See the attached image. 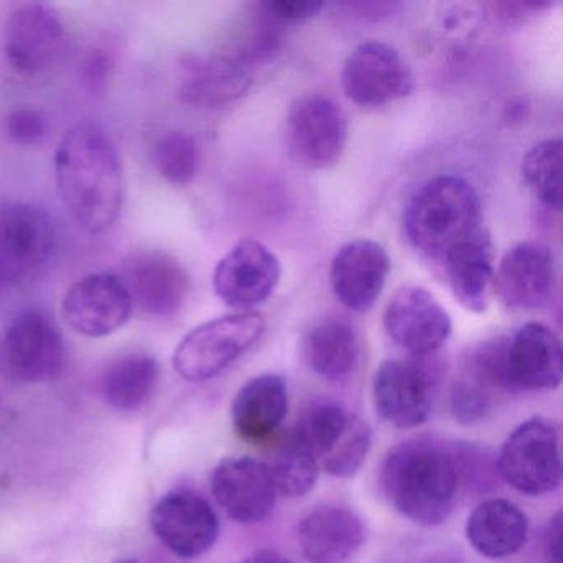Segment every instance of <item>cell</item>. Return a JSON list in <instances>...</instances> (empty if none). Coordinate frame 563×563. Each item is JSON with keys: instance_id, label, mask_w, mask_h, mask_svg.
<instances>
[{"instance_id": "ffe728a7", "label": "cell", "mask_w": 563, "mask_h": 563, "mask_svg": "<svg viewBox=\"0 0 563 563\" xmlns=\"http://www.w3.org/2000/svg\"><path fill=\"white\" fill-rule=\"evenodd\" d=\"M391 262L382 243L357 239L345 243L331 263L332 292L345 308L365 312L374 308L384 291Z\"/></svg>"}, {"instance_id": "74e56055", "label": "cell", "mask_w": 563, "mask_h": 563, "mask_svg": "<svg viewBox=\"0 0 563 563\" xmlns=\"http://www.w3.org/2000/svg\"><path fill=\"white\" fill-rule=\"evenodd\" d=\"M117 563H140V562H137V560L123 559V560H118Z\"/></svg>"}, {"instance_id": "83f0119b", "label": "cell", "mask_w": 563, "mask_h": 563, "mask_svg": "<svg viewBox=\"0 0 563 563\" xmlns=\"http://www.w3.org/2000/svg\"><path fill=\"white\" fill-rule=\"evenodd\" d=\"M159 380V367L153 355L130 352L110 362L101 375L100 390L104 401L120 411H137L146 407Z\"/></svg>"}, {"instance_id": "5b68a950", "label": "cell", "mask_w": 563, "mask_h": 563, "mask_svg": "<svg viewBox=\"0 0 563 563\" xmlns=\"http://www.w3.org/2000/svg\"><path fill=\"white\" fill-rule=\"evenodd\" d=\"M260 312H233L203 322L174 352V368L187 382H206L242 357L265 332Z\"/></svg>"}, {"instance_id": "4dcf8cb0", "label": "cell", "mask_w": 563, "mask_h": 563, "mask_svg": "<svg viewBox=\"0 0 563 563\" xmlns=\"http://www.w3.org/2000/svg\"><path fill=\"white\" fill-rule=\"evenodd\" d=\"M154 164L159 176L170 186H189L199 173V146L190 134L169 131L154 147Z\"/></svg>"}, {"instance_id": "603a6c76", "label": "cell", "mask_w": 563, "mask_h": 563, "mask_svg": "<svg viewBox=\"0 0 563 563\" xmlns=\"http://www.w3.org/2000/svg\"><path fill=\"white\" fill-rule=\"evenodd\" d=\"M364 526L357 514L341 506H322L302 517L298 542L311 563H342L364 542Z\"/></svg>"}, {"instance_id": "6da1fadb", "label": "cell", "mask_w": 563, "mask_h": 563, "mask_svg": "<svg viewBox=\"0 0 563 563\" xmlns=\"http://www.w3.org/2000/svg\"><path fill=\"white\" fill-rule=\"evenodd\" d=\"M55 180L65 209L91 235L110 230L124 203L123 161L97 121L75 124L54 154Z\"/></svg>"}, {"instance_id": "d6a6232c", "label": "cell", "mask_w": 563, "mask_h": 563, "mask_svg": "<svg viewBox=\"0 0 563 563\" xmlns=\"http://www.w3.org/2000/svg\"><path fill=\"white\" fill-rule=\"evenodd\" d=\"M47 131V118L35 108H18L8 117V133L14 143L31 146L44 140Z\"/></svg>"}, {"instance_id": "4fadbf2b", "label": "cell", "mask_w": 563, "mask_h": 563, "mask_svg": "<svg viewBox=\"0 0 563 563\" xmlns=\"http://www.w3.org/2000/svg\"><path fill=\"white\" fill-rule=\"evenodd\" d=\"M151 529L180 559L209 552L220 536V520L212 504L196 490L166 494L151 510Z\"/></svg>"}, {"instance_id": "f546056e", "label": "cell", "mask_w": 563, "mask_h": 563, "mask_svg": "<svg viewBox=\"0 0 563 563\" xmlns=\"http://www.w3.org/2000/svg\"><path fill=\"white\" fill-rule=\"evenodd\" d=\"M562 141L545 140L533 144L520 163L523 183L533 196L550 209L562 206Z\"/></svg>"}, {"instance_id": "d590c367", "label": "cell", "mask_w": 563, "mask_h": 563, "mask_svg": "<svg viewBox=\"0 0 563 563\" xmlns=\"http://www.w3.org/2000/svg\"><path fill=\"white\" fill-rule=\"evenodd\" d=\"M547 562L562 563V514L556 512L550 520L545 537Z\"/></svg>"}, {"instance_id": "f1b7e54d", "label": "cell", "mask_w": 563, "mask_h": 563, "mask_svg": "<svg viewBox=\"0 0 563 563\" xmlns=\"http://www.w3.org/2000/svg\"><path fill=\"white\" fill-rule=\"evenodd\" d=\"M355 418L335 401H312L296 420L288 443L314 457L321 466L344 443Z\"/></svg>"}, {"instance_id": "e0dca14e", "label": "cell", "mask_w": 563, "mask_h": 563, "mask_svg": "<svg viewBox=\"0 0 563 563\" xmlns=\"http://www.w3.org/2000/svg\"><path fill=\"white\" fill-rule=\"evenodd\" d=\"M121 278L130 289L134 308L156 318L179 314L190 295V278L184 266L159 250L131 255Z\"/></svg>"}, {"instance_id": "836d02e7", "label": "cell", "mask_w": 563, "mask_h": 563, "mask_svg": "<svg viewBox=\"0 0 563 563\" xmlns=\"http://www.w3.org/2000/svg\"><path fill=\"white\" fill-rule=\"evenodd\" d=\"M324 8L322 2L311 0H268L260 4V11L275 24H296L314 18Z\"/></svg>"}, {"instance_id": "cb8c5ba5", "label": "cell", "mask_w": 563, "mask_h": 563, "mask_svg": "<svg viewBox=\"0 0 563 563\" xmlns=\"http://www.w3.org/2000/svg\"><path fill=\"white\" fill-rule=\"evenodd\" d=\"M441 269L454 299L471 312L486 311L494 295L493 243L486 230L471 236L466 242L451 250Z\"/></svg>"}, {"instance_id": "d4e9b609", "label": "cell", "mask_w": 563, "mask_h": 563, "mask_svg": "<svg viewBox=\"0 0 563 563\" xmlns=\"http://www.w3.org/2000/svg\"><path fill=\"white\" fill-rule=\"evenodd\" d=\"M288 415V385L282 375L263 374L246 382L232 405V421L243 440L260 443L282 428Z\"/></svg>"}, {"instance_id": "8992f818", "label": "cell", "mask_w": 563, "mask_h": 563, "mask_svg": "<svg viewBox=\"0 0 563 563\" xmlns=\"http://www.w3.org/2000/svg\"><path fill=\"white\" fill-rule=\"evenodd\" d=\"M58 249L57 223L37 203L0 206V286H19L41 275Z\"/></svg>"}, {"instance_id": "d6986e66", "label": "cell", "mask_w": 563, "mask_h": 563, "mask_svg": "<svg viewBox=\"0 0 563 563\" xmlns=\"http://www.w3.org/2000/svg\"><path fill=\"white\" fill-rule=\"evenodd\" d=\"M213 497L220 509L239 523L263 522L275 509L276 489L268 466L255 457H225L212 474Z\"/></svg>"}, {"instance_id": "5bb4252c", "label": "cell", "mask_w": 563, "mask_h": 563, "mask_svg": "<svg viewBox=\"0 0 563 563\" xmlns=\"http://www.w3.org/2000/svg\"><path fill=\"white\" fill-rule=\"evenodd\" d=\"M384 328L395 344L417 357L443 347L453 332L450 312L423 286L398 289L384 312Z\"/></svg>"}, {"instance_id": "9c48e42d", "label": "cell", "mask_w": 563, "mask_h": 563, "mask_svg": "<svg viewBox=\"0 0 563 563\" xmlns=\"http://www.w3.org/2000/svg\"><path fill=\"white\" fill-rule=\"evenodd\" d=\"M349 140L347 114L325 95L296 98L286 118V143L292 159L308 169L334 166Z\"/></svg>"}, {"instance_id": "7c38bea8", "label": "cell", "mask_w": 563, "mask_h": 563, "mask_svg": "<svg viewBox=\"0 0 563 563\" xmlns=\"http://www.w3.org/2000/svg\"><path fill=\"white\" fill-rule=\"evenodd\" d=\"M282 262L258 240H240L213 272V289L220 301L236 312L253 311L272 298L282 279Z\"/></svg>"}, {"instance_id": "52a82bcc", "label": "cell", "mask_w": 563, "mask_h": 563, "mask_svg": "<svg viewBox=\"0 0 563 563\" xmlns=\"http://www.w3.org/2000/svg\"><path fill=\"white\" fill-rule=\"evenodd\" d=\"M67 358L60 328L42 309L19 312L0 341V367L24 384L55 380L67 368Z\"/></svg>"}, {"instance_id": "e575fe53", "label": "cell", "mask_w": 563, "mask_h": 563, "mask_svg": "<svg viewBox=\"0 0 563 563\" xmlns=\"http://www.w3.org/2000/svg\"><path fill=\"white\" fill-rule=\"evenodd\" d=\"M114 62L110 52L100 47H91L81 62V78L91 91H100L107 87L113 74Z\"/></svg>"}, {"instance_id": "44dd1931", "label": "cell", "mask_w": 563, "mask_h": 563, "mask_svg": "<svg viewBox=\"0 0 563 563\" xmlns=\"http://www.w3.org/2000/svg\"><path fill=\"white\" fill-rule=\"evenodd\" d=\"M556 266L552 250L539 242H522L500 260L494 292L510 309H537L555 289Z\"/></svg>"}, {"instance_id": "484cf974", "label": "cell", "mask_w": 563, "mask_h": 563, "mask_svg": "<svg viewBox=\"0 0 563 563\" xmlns=\"http://www.w3.org/2000/svg\"><path fill=\"white\" fill-rule=\"evenodd\" d=\"M529 519L506 499H487L467 517L466 539L486 559H507L526 545Z\"/></svg>"}, {"instance_id": "ba28073f", "label": "cell", "mask_w": 563, "mask_h": 563, "mask_svg": "<svg viewBox=\"0 0 563 563\" xmlns=\"http://www.w3.org/2000/svg\"><path fill=\"white\" fill-rule=\"evenodd\" d=\"M497 467L504 481L526 496H543L555 490L562 483L555 424L545 418L523 421L504 443Z\"/></svg>"}, {"instance_id": "2e32d148", "label": "cell", "mask_w": 563, "mask_h": 563, "mask_svg": "<svg viewBox=\"0 0 563 563\" xmlns=\"http://www.w3.org/2000/svg\"><path fill=\"white\" fill-rule=\"evenodd\" d=\"M504 374L510 391L553 390L562 384L559 335L542 322H527L504 342Z\"/></svg>"}, {"instance_id": "8fae6325", "label": "cell", "mask_w": 563, "mask_h": 563, "mask_svg": "<svg viewBox=\"0 0 563 563\" xmlns=\"http://www.w3.org/2000/svg\"><path fill=\"white\" fill-rule=\"evenodd\" d=\"M342 88L349 100L361 107H384L413 91L410 67L400 52L385 42L357 45L342 68Z\"/></svg>"}, {"instance_id": "1f68e13d", "label": "cell", "mask_w": 563, "mask_h": 563, "mask_svg": "<svg viewBox=\"0 0 563 563\" xmlns=\"http://www.w3.org/2000/svg\"><path fill=\"white\" fill-rule=\"evenodd\" d=\"M268 466L276 493L288 497L306 496L318 483L319 466L314 457L286 441Z\"/></svg>"}, {"instance_id": "7a4b0ae2", "label": "cell", "mask_w": 563, "mask_h": 563, "mask_svg": "<svg viewBox=\"0 0 563 563\" xmlns=\"http://www.w3.org/2000/svg\"><path fill=\"white\" fill-rule=\"evenodd\" d=\"M457 453L428 437L391 448L380 471V487L390 506L411 522L440 526L453 514L461 489Z\"/></svg>"}, {"instance_id": "3957f363", "label": "cell", "mask_w": 563, "mask_h": 563, "mask_svg": "<svg viewBox=\"0 0 563 563\" xmlns=\"http://www.w3.org/2000/svg\"><path fill=\"white\" fill-rule=\"evenodd\" d=\"M410 245L433 265L481 230V199L470 180L446 174L421 184L404 210Z\"/></svg>"}, {"instance_id": "8d00e7d4", "label": "cell", "mask_w": 563, "mask_h": 563, "mask_svg": "<svg viewBox=\"0 0 563 563\" xmlns=\"http://www.w3.org/2000/svg\"><path fill=\"white\" fill-rule=\"evenodd\" d=\"M240 563H295L289 560L288 556L282 555V553L273 552V550H262V552L253 553V555L246 556Z\"/></svg>"}, {"instance_id": "277c9868", "label": "cell", "mask_w": 563, "mask_h": 563, "mask_svg": "<svg viewBox=\"0 0 563 563\" xmlns=\"http://www.w3.org/2000/svg\"><path fill=\"white\" fill-rule=\"evenodd\" d=\"M70 48L67 24L51 4L24 2L5 18L0 54L14 80L32 84L51 77Z\"/></svg>"}, {"instance_id": "ac0fdd59", "label": "cell", "mask_w": 563, "mask_h": 563, "mask_svg": "<svg viewBox=\"0 0 563 563\" xmlns=\"http://www.w3.org/2000/svg\"><path fill=\"white\" fill-rule=\"evenodd\" d=\"M504 342H484L461 362L451 388V411L460 423H477L510 394L504 374Z\"/></svg>"}, {"instance_id": "30bf717a", "label": "cell", "mask_w": 563, "mask_h": 563, "mask_svg": "<svg viewBox=\"0 0 563 563\" xmlns=\"http://www.w3.org/2000/svg\"><path fill=\"white\" fill-rule=\"evenodd\" d=\"M134 302L121 275L97 272L75 282L65 292L62 314L74 331L91 339L120 331L131 316Z\"/></svg>"}, {"instance_id": "7402d4cb", "label": "cell", "mask_w": 563, "mask_h": 563, "mask_svg": "<svg viewBox=\"0 0 563 563\" xmlns=\"http://www.w3.org/2000/svg\"><path fill=\"white\" fill-rule=\"evenodd\" d=\"M179 97L192 107L220 108L235 103L252 88V71L227 54L184 62Z\"/></svg>"}, {"instance_id": "9a60e30c", "label": "cell", "mask_w": 563, "mask_h": 563, "mask_svg": "<svg viewBox=\"0 0 563 563\" xmlns=\"http://www.w3.org/2000/svg\"><path fill=\"white\" fill-rule=\"evenodd\" d=\"M372 398L378 417L400 430L427 423L433 410V382L421 365L388 358L372 382Z\"/></svg>"}, {"instance_id": "4316f807", "label": "cell", "mask_w": 563, "mask_h": 563, "mask_svg": "<svg viewBox=\"0 0 563 563\" xmlns=\"http://www.w3.org/2000/svg\"><path fill=\"white\" fill-rule=\"evenodd\" d=\"M302 358L308 367L325 380H342L357 367L361 344L351 322L325 318L314 322L302 338Z\"/></svg>"}]
</instances>
